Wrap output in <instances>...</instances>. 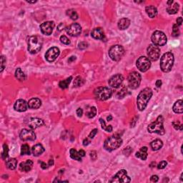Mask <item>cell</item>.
Here are the masks:
<instances>
[{
	"mask_svg": "<svg viewBox=\"0 0 183 183\" xmlns=\"http://www.w3.org/2000/svg\"><path fill=\"white\" fill-rule=\"evenodd\" d=\"M152 96V91L150 88H145L140 92L137 99V107L140 111L144 110Z\"/></svg>",
	"mask_w": 183,
	"mask_h": 183,
	"instance_id": "1",
	"label": "cell"
},
{
	"mask_svg": "<svg viewBox=\"0 0 183 183\" xmlns=\"http://www.w3.org/2000/svg\"><path fill=\"white\" fill-rule=\"evenodd\" d=\"M175 58L172 52L164 53L160 59V68L164 72H169L171 71L173 67Z\"/></svg>",
	"mask_w": 183,
	"mask_h": 183,
	"instance_id": "2",
	"label": "cell"
},
{
	"mask_svg": "<svg viewBox=\"0 0 183 183\" xmlns=\"http://www.w3.org/2000/svg\"><path fill=\"white\" fill-rule=\"evenodd\" d=\"M122 140L121 137L118 135H113L105 140L104 147L106 150L111 152L119 148L122 145Z\"/></svg>",
	"mask_w": 183,
	"mask_h": 183,
	"instance_id": "3",
	"label": "cell"
},
{
	"mask_svg": "<svg viewBox=\"0 0 183 183\" xmlns=\"http://www.w3.org/2000/svg\"><path fill=\"white\" fill-rule=\"evenodd\" d=\"M163 122H164V119H163L162 116H159L156 121L151 123L147 127L148 132L150 133H157L161 135H164L165 130H164V126H163Z\"/></svg>",
	"mask_w": 183,
	"mask_h": 183,
	"instance_id": "4",
	"label": "cell"
},
{
	"mask_svg": "<svg viewBox=\"0 0 183 183\" xmlns=\"http://www.w3.org/2000/svg\"><path fill=\"white\" fill-rule=\"evenodd\" d=\"M42 39L36 36H32L28 39V50L31 54H36L42 49Z\"/></svg>",
	"mask_w": 183,
	"mask_h": 183,
	"instance_id": "5",
	"label": "cell"
},
{
	"mask_svg": "<svg viewBox=\"0 0 183 183\" xmlns=\"http://www.w3.org/2000/svg\"><path fill=\"white\" fill-rule=\"evenodd\" d=\"M94 94L97 100H100V101H105L112 97V91L109 87H100L94 89Z\"/></svg>",
	"mask_w": 183,
	"mask_h": 183,
	"instance_id": "6",
	"label": "cell"
},
{
	"mask_svg": "<svg viewBox=\"0 0 183 183\" xmlns=\"http://www.w3.org/2000/svg\"><path fill=\"white\" fill-rule=\"evenodd\" d=\"M125 54V50L121 45L112 46L109 51V55L113 61H119Z\"/></svg>",
	"mask_w": 183,
	"mask_h": 183,
	"instance_id": "7",
	"label": "cell"
},
{
	"mask_svg": "<svg viewBox=\"0 0 183 183\" xmlns=\"http://www.w3.org/2000/svg\"><path fill=\"white\" fill-rule=\"evenodd\" d=\"M141 82V75L137 72H132L128 77V86L130 89H135L140 86Z\"/></svg>",
	"mask_w": 183,
	"mask_h": 183,
	"instance_id": "8",
	"label": "cell"
},
{
	"mask_svg": "<svg viewBox=\"0 0 183 183\" xmlns=\"http://www.w3.org/2000/svg\"><path fill=\"white\" fill-rule=\"evenodd\" d=\"M152 42L156 46H164L167 43V36L164 32L161 31H155L152 35Z\"/></svg>",
	"mask_w": 183,
	"mask_h": 183,
	"instance_id": "9",
	"label": "cell"
},
{
	"mask_svg": "<svg viewBox=\"0 0 183 183\" xmlns=\"http://www.w3.org/2000/svg\"><path fill=\"white\" fill-rule=\"evenodd\" d=\"M131 181L129 177L127 175V171L125 170H120L115 175L112 177L109 182H129Z\"/></svg>",
	"mask_w": 183,
	"mask_h": 183,
	"instance_id": "10",
	"label": "cell"
},
{
	"mask_svg": "<svg viewBox=\"0 0 183 183\" xmlns=\"http://www.w3.org/2000/svg\"><path fill=\"white\" fill-rule=\"evenodd\" d=\"M151 66V62L148 57H146L144 56L140 57L137 60V67L139 70L142 72L147 71Z\"/></svg>",
	"mask_w": 183,
	"mask_h": 183,
	"instance_id": "11",
	"label": "cell"
},
{
	"mask_svg": "<svg viewBox=\"0 0 183 183\" xmlns=\"http://www.w3.org/2000/svg\"><path fill=\"white\" fill-rule=\"evenodd\" d=\"M147 55L149 60L157 61L160 56V48L155 45H150L147 47Z\"/></svg>",
	"mask_w": 183,
	"mask_h": 183,
	"instance_id": "12",
	"label": "cell"
},
{
	"mask_svg": "<svg viewBox=\"0 0 183 183\" xmlns=\"http://www.w3.org/2000/svg\"><path fill=\"white\" fill-rule=\"evenodd\" d=\"M59 50L57 47H52L49 49L45 54V58L48 62H54L57 59V58L59 55Z\"/></svg>",
	"mask_w": 183,
	"mask_h": 183,
	"instance_id": "13",
	"label": "cell"
},
{
	"mask_svg": "<svg viewBox=\"0 0 183 183\" xmlns=\"http://www.w3.org/2000/svg\"><path fill=\"white\" fill-rule=\"evenodd\" d=\"M66 32L69 35L72 36H77L80 34L82 32V27L78 23H73L66 28Z\"/></svg>",
	"mask_w": 183,
	"mask_h": 183,
	"instance_id": "14",
	"label": "cell"
},
{
	"mask_svg": "<svg viewBox=\"0 0 183 183\" xmlns=\"http://www.w3.org/2000/svg\"><path fill=\"white\" fill-rule=\"evenodd\" d=\"M19 137L23 141H34L36 140V135L32 130H29V129H24L21 131Z\"/></svg>",
	"mask_w": 183,
	"mask_h": 183,
	"instance_id": "15",
	"label": "cell"
},
{
	"mask_svg": "<svg viewBox=\"0 0 183 183\" xmlns=\"http://www.w3.org/2000/svg\"><path fill=\"white\" fill-rule=\"evenodd\" d=\"M54 22H45L40 25V30L42 34L45 35H50L52 33L53 30L54 28Z\"/></svg>",
	"mask_w": 183,
	"mask_h": 183,
	"instance_id": "16",
	"label": "cell"
},
{
	"mask_svg": "<svg viewBox=\"0 0 183 183\" xmlns=\"http://www.w3.org/2000/svg\"><path fill=\"white\" fill-rule=\"evenodd\" d=\"M124 80V77L122 74H117L115 75L112 76L109 80V86L113 88H118L122 83Z\"/></svg>",
	"mask_w": 183,
	"mask_h": 183,
	"instance_id": "17",
	"label": "cell"
},
{
	"mask_svg": "<svg viewBox=\"0 0 183 183\" xmlns=\"http://www.w3.org/2000/svg\"><path fill=\"white\" fill-rule=\"evenodd\" d=\"M28 107V103L24 100H18L17 101L14 103V108L15 110L20 112L27 111Z\"/></svg>",
	"mask_w": 183,
	"mask_h": 183,
	"instance_id": "18",
	"label": "cell"
},
{
	"mask_svg": "<svg viewBox=\"0 0 183 183\" xmlns=\"http://www.w3.org/2000/svg\"><path fill=\"white\" fill-rule=\"evenodd\" d=\"M44 124L45 122L43 120L39 118H31L28 121V125L32 129H35L39 127H42L44 125Z\"/></svg>",
	"mask_w": 183,
	"mask_h": 183,
	"instance_id": "19",
	"label": "cell"
},
{
	"mask_svg": "<svg viewBox=\"0 0 183 183\" xmlns=\"http://www.w3.org/2000/svg\"><path fill=\"white\" fill-rule=\"evenodd\" d=\"M92 36L94 39H101L103 40L104 38H105V32H104L103 30L100 27H97V28H94L92 30L91 33Z\"/></svg>",
	"mask_w": 183,
	"mask_h": 183,
	"instance_id": "20",
	"label": "cell"
},
{
	"mask_svg": "<svg viewBox=\"0 0 183 183\" xmlns=\"http://www.w3.org/2000/svg\"><path fill=\"white\" fill-rule=\"evenodd\" d=\"M33 165V162L32 160H27L26 162H23L19 165V169L23 172H29L31 170Z\"/></svg>",
	"mask_w": 183,
	"mask_h": 183,
	"instance_id": "21",
	"label": "cell"
},
{
	"mask_svg": "<svg viewBox=\"0 0 183 183\" xmlns=\"http://www.w3.org/2000/svg\"><path fill=\"white\" fill-rule=\"evenodd\" d=\"M45 152V148L43 146L40 144H36L34 146H33L32 149V152L33 155L35 157L39 156L42 155L43 152Z\"/></svg>",
	"mask_w": 183,
	"mask_h": 183,
	"instance_id": "22",
	"label": "cell"
},
{
	"mask_svg": "<svg viewBox=\"0 0 183 183\" xmlns=\"http://www.w3.org/2000/svg\"><path fill=\"white\" fill-rule=\"evenodd\" d=\"M28 105L31 109H38L42 105V102L38 98H32L29 101Z\"/></svg>",
	"mask_w": 183,
	"mask_h": 183,
	"instance_id": "23",
	"label": "cell"
},
{
	"mask_svg": "<svg viewBox=\"0 0 183 183\" xmlns=\"http://www.w3.org/2000/svg\"><path fill=\"white\" fill-rule=\"evenodd\" d=\"M129 25H130V20L127 18H122L118 22V27L121 30H126Z\"/></svg>",
	"mask_w": 183,
	"mask_h": 183,
	"instance_id": "24",
	"label": "cell"
},
{
	"mask_svg": "<svg viewBox=\"0 0 183 183\" xmlns=\"http://www.w3.org/2000/svg\"><path fill=\"white\" fill-rule=\"evenodd\" d=\"M147 147H143L140 149L139 152H137L135 155L136 158H140L142 160H146L147 158Z\"/></svg>",
	"mask_w": 183,
	"mask_h": 183,
	"instance_id": "25",
	"label": "cell"
},
{
	"mask_svg": "<svg viewBox=\"0 0 183 183\" xmlns=\"http://www.w3.org/2000/svg\"><path fill=\"white\" fill-rule=\"evenodd\" d=\"M146 12L150 18H155L158 15V10L154 6H148L146 7Z\"/></svg>",
	"mask_w": 183,
	"mask_h": 183,
	"instance_id": "26",
	"label": "cell"
},
{
	"mask_svg": "<svg viewBox=\"0 0 183 183\" xmlns=\"http://www.w3.org/2000/svg\"><path fill=\"white\" fill-rule=\"evenodd\" d=\"M182 100H180L175 103L173 106V111L175 113L182 114L183 112V107H182Z\"/></svg>",
	"mask_w": 183,
	"mask_h": 183,
	"instance_id": "27",
	"label": "cell"
},
{
	"mask_svg": "<svg viewBox=\"0 0 183 183\" xmlns=\"http://www.w3.org/2000/svg\"><path fill=\"white\" fill-rule=\"evenodd\" d=\"M150 146L153 150H158V149H161L162 147L163 142L160 140H155L151 142Z\"/></svg>",
	"mask_w": 183,
	"mask_h": 183,
	"instance_id": "28",
	"label": "cell"
},
{
	"mask_svg": "<svg viewBox=\"0 0 183 183\" xmlns=\"http://www.w3.org/2000/svg\"><path fill=\"white\" fill-rule=\"evenodd\" d=\"M6 164H7V167H8L10 170H14L15 168L17 166V160L15 158H11V159H9L6 162Z\"/></svg>",
	"mask_w": 183,
	"mask_h": 183,
	"instance_id": "29",
	"label": "cell"
},
{
	"mask_svg": "<svg viewBox=\"0 0 183 183\" xmlns=\"http://www.w3.org/2000/svg\"><path fill=\"white\" fill-rule=\"evenodd\" d=\"M179 10V4L177 3H174L173 5H169L167 8V11L170 14H175L177 13Z\"/></svg>",
	"mask_w": 183,
	"mask_h": 183,
	"instance_id": "30",
	"label": "cell"
},
{
	"mask_svg": "<svg viewBox=\"0 0 183 183\" xmlns=\"http://www.w3.org/2000/svg\"><path fill=\"white\" fill-rule=\"evenodd\" d=\"M15 77L19 81H24L27 79V76L20 68H18L15 72Z\"/></svg>",
	"mask_w": 183,
	"mask_h": 183,
	"instance_id": "31",
	"label": "cell"
},
{
	"mask_svg": "<svg viewBox=\"0 0 183 183\" xmlns=\"http://www.w3.org/2000/svg\"><path fill=\"white\" fill-rule=\"evenodd\" d=\"M72 80V77H68V78H67L66 80L61 81V82L59 83V87H60L61 89H63L67 88L69 85V83L71 82Z\"/></svg>",
	"mask_w": 183,
	"mask_h": 183,
	"instance_id": "32",
	"label": "cell"
},
{
	"mask_svg": "<svg viewBox=\"0 0 183 183\" xmlns=\"http://www.w3.org/2000/svg\"><path fill=\"white\" fill-rule=\"evenodd\" d=\"M70 156L73 160H77V161H81L82 160V157L79 155L78 152L74 149H70Z\"/></svg>",
	"mask_w": 183,
	"mask_h": 183,
	"instance_id": "33",
	"label": "cell"
},
{
	"mask_svg": "<svg viewBox=\"0 0 183 183\" xmlns=\"http://www.w3.org/2000/svg\"><path fill=\"white\" fill-rule=\"evenodd\" d=\"M100 124H101L102 128L104 129V130L107 131L108 132H111L112 131V127L111 125H107L105 122L104 121V120H103L102 118L100 119Z\"/></svg>",
	"mask_w": 183,
	"mask_h": 183,
	"instance_id": "34",
	"label": "cell"
},
{
	"mask_svg": "<svg viewBox=\"0 0 183 183\" xmlns=\"http://www.w3.org/2000/svg\"><path fill=\"white\" fill-rule=\"evenodd\" d=\"M67 14L68 16H69V17L71 18L72 20H76V19H78V14L76 12L75 10H69L67 11Z\"/></svg>",
	"mask_w": 183,
	"mask_h": 183,
	"instance_id": "35",
	"label": "cell"
},
{
	"mask_svg": "<svg viewBox=\"0 0 183 183\" xmlns=\"http://www.w3.org/2000/svg\"><path fill=\"white\" fill-rule=\"evenodd\" d=\"M21 155H30V148L28 144H24L22 146V147H21Z\"/></svg>",
	"mask_w": 183,
	"mask_h": 183,
	"instance_id": "36",
	"label": "cell"
},
{
	"mask_svg": "<svg viewBox=\"0 0 183 183\" xmlns=\"http://www.w3.org/2000/svg\"><path fill=\"white\" fill-rule=\"evenodd\" d=\"M96 114H97V109L94 107H90V109H89V112L87 113V116L89 118H93L96 115Z\"/></svg>",
	"mask_w": 183,
	"mask_h": 183,
	"instance_id": "37",
	"label": "cell"
},
{
	"mask_svg": "<svg viewBox=\"0 0 183 183\" xmlns=\"http://www.w3.org/2000/svg\"><path fill=\"white\" fill-rule=\"evenodd\" d=\"M8 152H9V149H8V146L6 144H4L3 145V152L1 153V157H2L3 160H5L6 158L8 157Z\"/></svg>",
	"mask_w": 183,
	"mask_h": 183,
	"instance_id": "38",
	"label": "cell"
},
{
	"mask_svg": "<svg viewBox=\"0 0 183 183\" xmlns=\"http://www.w3.org/2000/svg\"><path fill=\"white\" fill-rule=\"evenodd\" d=\"M180 34V30L179 26L177 24H174L173 27H172V36H177Z\"/></svg>",
	"mask_w": 183,
	"mask_h": 183,
	"instance_id": "39",
	"label": "cell"
},
{
	"mask_svg": "<svg viewBox=\"0 0 183 183\" xmlns=\"http://www.w3.org/2000/svg\"><path fill=\"white\" fill-rule=\"evenodd\" d=\"M60 41L62 43L65 44V45H68L70 44L69 39L66 36H65V35H62V36H60Z\"/></svg>",
	"mask_w": 183,
	"mask_h": 183,
	"instance_id": "40",
	"label": "cell"
},
{
	"mask_svg": "<svg viewBox=\"0 0 183 183\" xmlns=\"http://www.w3.org/2000/svg\"><path fill=\"white\" fill-rule=\"evenodd\" d=\"M172 125H173L174 128L175 129H180V130H182V125H181L179 122L176 121V122H172Z\"/></svg>",
	"mask_w": 183,
	"mask_h": 183,
	"instance_id": "41",
	"label": "cell"
},
{
	"mask_svg": "<svg viewBox=\"0 0 183 183\" xmlns=\"http://www.w3.org/2000/svg\"><path fill=\"white\" fill-rule=\"evenodd\" d=\"M82 79L80 77H77V78L75 79L74 82V85L75 87H80L82 85Z\"/></svg>",
	"mask_w": 183,
	"mask_h": 183,
	"instance_id": "42",
	"label": "cell"
},
{
	"mask_svg": "<svg viewBox=\"0 0 183 183\" xmlns=\"http://www.w3.org/2000/svg\"><path fill=\"white\" fill-rule=\"evenodd\" d=\"M6 67V58L4 56L1 57V72L4 70V67Z\"/></svg>",
	"mask_w": 183,
	"mask_h": 183,
	"instance_id": "43",
	"label": "cell"
},
{
	"mask_svg": "<svg viewBox=\"0 0 183 183\" xmlns=\"http://www.w3.org/2000/svg\"><path fill=\"white\" fill-rule=\"evenodd\" d=\"M127 88L126 87H123L122 89H121V91H120V92H118V96L120 98H122L123 97H125L127 93Z\"/></svg>",
	"mask_w": 183,
	"mask_h": 183,
	"instance_id": "44",
	"label": "cell"
},
{
	"mask_svg": "<svg viewBox=\"0 0 183 183\" xmlns=\"http://www.w3.org/2000/svg\"><path fill=\"white\" fill-rule=\"evenodd\" d=\"M167 162L166 161H162L158 164V168L160 169V170H162V169L165 168V167L167 166Z\"/></svg>",
	"mask_w": 183,
	"mask_h": 183,
	"instance_id": "45",
	"label": "cell"
},
{
	"mask_svg": "<svg viewBox=\"0 0 183 183\" xmlns=\"http://www.w3.org/2000/svg\"><path fill=\"white\" fill-rule=\"evenodd\" d=\"M87 47H88V44L85 42H80V43L78 45V48L80 49V50H85V49H86Z\"/></svg>",
	"mask_w": 183,
	"mask_h": 183,
	"instance_id": "46",
	"label": "cell"
},
{
	"mask_svg": "<svg viewBox=\"0 0 183 183\" xmlns=\"http://www.w3.org/2000/svg\"><path fill=\"white\" fill-rule=\"evenodd\" d=\"M97 132H98V130H97V129H94L92 131L90 132V134L89 135V137L90 139H93L94 138V137L95 136L96 134L97 133Z\"/></svg>",
	"mask_w": 183,
	"mask_h": 183,
	"instance_id": "47",
	"label": "cell"
},
{
	"mask_svg": "<svg viewBox=\"0 0 183 183\" xmlns=\"http://www.w3.org/2000/svg\"><path fill=\"white\" fill-rule=\"evenodd\" d=\"M159 180V177H158V175H152L150 178V180L153 182H157Z\"/></svg>",
	"mask_w": 183,
	"mask_h": 183,
	"instance_id": "48",
	"label": "cell"
},
{
	"mask_svg": "<svg viewBox=\"0 0 183 183\" xmlns=\"http://www.w3.org/2000/svg\"><path fill=\"white\" fill-rule=\"evenodd\" d=\"M77 114L78 117H81L82 116V114H83V110H82V109H81V108H78L77 110Z\"/></svg>",
	"mask_w": 183,
	"mask_h": 183,
	"instance_id": "49",
	"label": "cell"
},
{
	"mask_svg": "<svg viewBox=\"0 0 183 183\" xmlns=\"http://www.w3.org/2000/svg\"><path fill=\"white\" fill-rule=\"evenodd\" d=\"M182 18L181 17H178L177 19V24L178 26H180L181 24H182Z\"/></svg>",
	"mask_w": 183,
	"mask_h": 183,
	"instance_id": "50",
	"label": "cell"
},
{
	"mask_svg": "<svg viewBox=\"0 0 183 183\" xmlns=\"http://www.w3.org/2000/svg\"><path fill=\"white\" fill-rule=\"evenodd\" d=\"M89 143H90V141H89V140H88V139H85V140H84V142H83V145L84 146H87V145H88V144H89Z\"/></svg>",
	"mask_w": 183,
	"mask_h": 183,
	"instance_id": "51",
	"label": "cell"
},
{
	"mask_svg": "<svg viewBox=\"0 0 183 183\" xmlns=\"http://www.w3.org/2000/svg\"><path fill=\"white\" fill-rule=\"evenodd\" d=\"M78 153H79V155H80L81 157H85V152L83 150V149H80V150L78 152Z\"/></svg>",
	"mask_w": 183,
	"mask_h": 183,
	"instance_id": "52",
	"label": "cell"
},
{
	"mask_svg": "<svg viewBox=\"0 0 183 183\" xmlns=\"http://www.w3.org/2000/svg\"><path fill=\"white\" fill-rule=\"evenodd\" d=\"M41 167H42L43 170H45V169H47V164H46L45 162H41Z\"/></svg>",
	"mask_w": 183,
	"mask_h": 183,
	"instance_id": "53",
	"label": "cell"
},
{
	"mask_svg": "<svg viewBox=\"0 0 183 183\" xmlns=\"http://www.w3.org/2000/svg\"><path fill=\"white\" fill-rule=\"evenodd\" d=\"M156 86H157V87H158V88H160V87L162 86V81L161 80H157Z\"/></svg>",
	"mask_w": 183,
	"mask_h": 183,
	"instance_id": "54",
	"label": "cell"
},
{
	"mask_svg": "<svg viewBox=\"0 0 183 183\" xmlns=\"http://www.w3.org/2000/svg\"><path fill=\"white\" fill-rule=\"evenodd\" d=\"M76 59V57H74V56H72V57H71L69 58V59H68V62H73V61H74Z\"/></svg>",
	"mask_w": 183,
	"mask_h": 183,
	"instance_id": "55",
	"label": "cell"
},
{
	"mask_svg": "<svg viewBox=\"0 0 183 183\" xmlns=\"http://www.w3.org/2000/svg\"><path fill=\"white\" fill-rule=\"evenodd\" d=\"M53 164H54V160H50V161H49V165L52 166V165H53Z\"/></svg>",
	"mask_w": 183,
	"mask_h": 183,
	"instance_id": "56",
	"label": "cell"
},
{
	"mask_svg": "<svg viewBox=\"0 0 183 183\" xmlns=\"http://www.w3.org/2000/svg\"><path fill=\"white\" fill-rule=\"evenodd\" d=\"M173 2H174V1H172V0H170V1H167V5L169 6V5H171V4H172V3H173Z\"/></svg>",
	"mask_w": 183,
	"mask_h": 183,
	"instance_id": "57",
	"label": "cell"
},
{
	"mask_svg": "<svg viewBox=\"0 0 183 183\" xmlns=\"http://www.w3.org/2000/svg\"><path fill=\"white\" fill-rule=\"evenodd\" d=\"M112 117L111 115H109V117H107V121L108 122L111 121V120H112Z\"/></svg>",
	"mask_w": 183,
	"mask_h": 183,
	"instance_id": "58",
	"label": "cell"
},
{
	"mask_svg": "<svg viewBox=\"0 0 183 183\" xmlns=\"http://www.w3.org/2000/svg\"><path fill=\"white\" fill-rule=\"evenodd\" d=\"M27 2H29V3H35V2H36V1H27Z\"/></svg>",
	"mask_w": 183,
	"mask_h": 183,
	"instance_id": "59",
	"label": "cell"
},
{
	"mask_svg": "<svg viewBox=\"0 0 183 183\" xmlns=\"http://www.w3.org/2000/svg\"><path fill=\"white\" fill-rule=\"evenodd\" d=\"M181 181H182V174L181 175Z\"/></svg>",
	"mask_w": 183,
	"mask_h": 183,
	"instance_id": "60",
	"label": "cell"
}]
</instances>
